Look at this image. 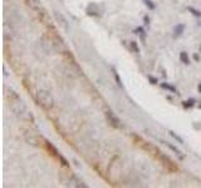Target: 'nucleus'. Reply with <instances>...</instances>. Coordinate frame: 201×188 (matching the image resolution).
<instances>
[{
	"instance_id": "nucleus-1",
	"label": "nucleus",
	"mask_w": 201,
	"mask_h": 188,
	"mask_svg": "<svg viewBox=\"0 0 201 188\" xmlns=\"http://www.w3.org/2000/svg\"><path fill=\"white\" fill-rule=\"evenodd\" d=\"M5 98L9 102V107H10L12 112L15 116L20 117V116L24 114V113H26V104L22 100V98L18 96L14 90L8 89L6 93H5Z\"/></svg>"
},
{
	"instance_id": "nucleus-2",
	"label": "nucleus",
	"mask_w": 201,
	"mask_h": 188,
	"mask_svg": "<svg viewBox=\"0 0 201 188\" xmlns=\"http://www.w3.org/2000/svg\"><path fill=\"white\" fill-rule=\"evenodd\" d=\"M36 102L45 110H50L54 107V98L52 96V93L48 90H44V89L36 93Z\"/></svg>"
},
{
	"instance_id": "nucleus-3",
	"label": "nucleus",
	"mask_w": 201,
	"mask_h": 188,
	"mask_svg": "<svg viewBox=\"0 0 201 188\" xmlns=\"http://www.w3.org/2000/svg\"><path fill=\"white\" fill-rule=\"evenodd\" d=\"M54 18H56V20H57L58 25L60 26V29L64 32V33H68V30H69V23H68V20L66 19V16L63 15L62 13H59V12H54Z\"/></svg>"
},
{
	"instance_id": "nucleus-4",
	"label": "nucleus",
	"mask_w": 201,
	"mask_h": 188,
	"mask_svg": "<svg viewBox=\"0 0 201 188\" xmlns=\"http://www.w3.org/2000/svg\"><path fill=\"white\" fill-rule=\"evenodd\" d=\"M24 138L26 140V143L28 144H32V146H39V142H40V137L39 136H36L34 132L32 130H26L25 132V134H24Z\"/></svg>"
},
{
	"instance_id": "nucleus-5",
	"label": "nucleus",
	"mask_w": 201,
	"mask_h": 188,
	"mask_svg": "<svg viewBox=\"0 0 201 188\" xmlns=\"http://www.w3.org/2000/svg\"><path fill=\"white\" fill-rule=\"evenodd\" d=\"M106 117H107V119H108V122L111 123L114 128H120L121 127V122H120V119H118V117L114 114V113L112 112V110H106Z\"/></svg>"
},
{
	"instance_id": "nucleus-6",
	"label": "nucleus",
	"mask_w": 201,
	"mask_h": 188,
	"mask_svg": "<svg viewBox=\"0 0 201 188\" xmlns=\"http://www.w3.org/2000/svg\"><path fill=\"white\" fill-rule=\"evenodd\" d=\"M160 159H161V161H162V163H163V166H165L167 169H169V171H171V172H176L177 171V166L175 164V163H173L172 161H171V159L170 158H167L166 156H160Z\"/></svg>"
},
{
	"instance_id": "nucleus-7",
	"label": "nucleus",
	"mask_w": 201,
	"mask_h": 188,
	"mask_svg": "<svg viewBox=\"0 0 201 188\" xmlns=\"http://www.w3.org/2000/svg\"><path fill=\"white\" fill-rule=\"evenodd\" d=\"M26 5H28L32 10L34 12H39L42 9V4H40V0H25Z\"/></svg>"
},
{
	"instance_id": "nucleus-8",
	"label": "nucleus",
	"mask_w": 201,
	"mask_h": 188,
	"mask_svg": "<svg viewBox=\"0 0 201 188\" xmlns=\"http://www.w3.org/2000/svg\"><path fill=\"white\" fill-rule=\"evenodd\" d=\"M45 146H47L48 150H49V152H50V153L54 156V157H57V158L59 157V154H60V153L58 152V149H57L56 147H54V146H53V144L49 142V140H45Z\"/></svg>"
},
{
	"instance_id": "nucleus-9",
	"label": "nucleus",
	"mask_w": 201,
	"mask_h": 188,
	"mask_svg": "<svg viewBox=\"0 0 201 188\" xmlns=\"http://www.w3.org/2000/svg\"><path fill=\"white\" fill-rule=\"evenodd\" d=\"M180 60L184 63V64H186V65H189L190 64V58H189V54L186 53V52H181L180 53Z\"/></svg>"
},
{
	"instance_id": "nucleus-10",
	"label": "nucleus",
	"mask_w": 201,
	"mask_h": 188,
	"mask_svg": "<svg viewBox=\"0 0 201 188\" xmlns=\"http://www.w3.org/2000/svg\"><path fill=\"white\" fill-rule=\"evenodd\" d=\"M161 88H163V89H166V90H169V92H172V93H176V94H177V89L173 87V86H171V84H169V83H161Z\"/></svg>"
},
{
	"instance_id": "nucleus-11",
	"label": "nucleus",
	"mask_w": 201,
	"mask_h": 188,
	"mask_svg": "<svg viewBox=\"0 0 201 188\" xmlns=\"http://www.w3.org/2000/svg\"><path fill=\"white\" fill-rule=\"evenodd\" d=\"M184 29H185V25H181V24H179V25H176L175 26V29H173V35H175V38H177V36H180L181 34H182V32H184Z\"/></svg>"
},
{
	"instance_id": "nucleus-12",
	"label": "nucleus",
	"mask_w": 201,
	"mask_h": 188,
	"mask_svg": "<svg viewBox=\"0 0 201 188\" xmlns=\"http://www.w3.org/2000/svg\"><path fill=\"white\" fill-rule=\"evenodd\" d=\"M194 103H195V99H190V100H187V102H185L184 103V108H190V107H192L194 106Z\"/></svg>"
},
{
	"instance_id": "nucleus-13",
	"label": "nucleus",
	"mask_w": 201,
	"mask_h": 188,
	"mask_svg": "<svg viewBox=\"0 0 201 188\" xmlns=\"http://www.w3.org/2000/svg\"><path fill=\"white\" fill-rule=\"evenodd\" d=\"M166 146H167V147H169L171 150H173V152H175L177 156H180V154H181V152H180V150H179V149H177L175 146H172V144H170V143H166Z\"/></svg>"
},
{
	"instance_id": "nucleus-14",
	"label": "nucleus",
	"mask_w": 201,
	"mask_h": 188,
	"mask_svg": "<svg viewBox=\"0 0 201 188\" xmlns=\"http://www.w3.org/2000/svg\"><path fill=\"white\" fill-rule=\"evenodd\" d=\"M143 2H145V4H146V5H147V8H148V9H152V10H153V9L156 8V6H155V4H153L152 0H143Z\"/></svg>"
},
{
	"instance_id": "nucleus-15",
	"label": "nucleus",
	"mask_w": 201,
	"mask_h": 188,
	"mask_svg": "<svg viewBox=\"0 0 201 188\" xmlns=\"http://www.w3.org/2000/svg\"><path fill=\"white\" fill-rule=\"evenodd\" d=\"M189 10L191 12V13H192L195 16H201V12H199V10H196V9H194V8H189Z\"/></svg>"
},
{
	"instance_id": "nucleus-16",
	"label": "nucleus",
	"mask_w": 201,
	"mask_h": 188,
	"mask_svg": "<svg viewBox=\"0 0 201 188\" xmlns=\"http://www.w3.org/2000/svg\"><path fill=\"white\" fill-rule=\"evenodd\" d=\"M130 45H131V48H132L136 53H138V46H137V43H136V42H131Z\"/></svg>"
},
{
	"instance_id": "nucleus-17",
	"label": "nucleus",
	"mask_w": 201,
	"mask_h": 188,
	"mask_svg": "<svg viewBox=\"0 0 201 188\" xmlns=\"http://www.w3.org/2000/svg\"><path fill=\"white\" fill-rule=\"evenodd\" d=\"M114 77H116V80H117V84H118V86H120V87H122V82L120 80V77H118V74L114 72Z\"/></svg>"
},
{
	"instance_id": "nucleus-18",
	"label": "nucleus",
	"mask_w": 201,
	"mask_h": 188,
	"mask_svg": "<svg viewBox=\"0 0 201 188\" xmlns=\"http://www.w3.org/2000/svg\"><path fill=\"white\" fill-rule=\"evenodd\" d=\"M170 134H171V136H172L173 138H175V139H177V140H179V142H180V143H182V139H181L180 137H177V136H176L175 133H173V132H170Z\"/></svg>"
},
{
	"instance_id": "nucleus-19",
	"label": "nucleus",
	"mask_w": 201,
	"mask_h": 188,
	"mask_svg": "<svg viewBox=\"0 0 201 188\" xmlns=\"http://www.w3.org/2000/svg\"><path fill=\"white\" fill-rule=\"evenodd\" d=\"M150 80H152V82H153L152 84H156V83H157V79H156V78H153V77H150Z\"/></svg>"
},
{
	"instance_id": "nucleus-20",
	"label": "nucleus",
	"mask_w": 201,
	"mask_h": 188,
	"mask_svg": "<svg viewBox=\"0 0 201 188\" xmlns=\"http://www.w3.org/2000/svg\"><path fill=\"white\" fill-rule=\"evenodd\" d=\"M199 90H200V92H201V83H200V84H199Z\"/></svg>"
}]
</instances>
